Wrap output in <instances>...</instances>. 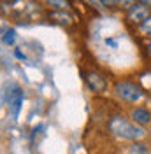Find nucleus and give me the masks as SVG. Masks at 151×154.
Returning <instances> with one entry per match:
<instances>
[{"instance_id": "f3484780", "label": "nucleus", "mask_w": 151, "mask_h": 154, "mask_svg": "<svg viewBox=\"0 0 151 154\" xmlns=\"http://www.w3.org/2000/svg\"><path fill=\"white\" fill-rule=\"evenodd\" d=\"M2 14H4V7H2V5H0V16H2Z\"/></svg>"}, {"instance_id": "423d86ee", "label": "nucleus", "mask_w": 151, "mask_h": 154, "mask_svg": "<svg viewBox=\"0 0 151 154\" xmlns=\"http://www.w3.org/2000/svg\"><path fill=\"white\" fill-rule=\"evenodd\" d=\"M49 19L51 21H55L58 25H63V26H70L72 23H74V18L65 12V11H53L51 14H49Z\"/></svg>"}, {"instance_id": "4468645a", "label": "nucleus", "mask_w": 151, "mask_h": 154, "mask_svg": "<svg viewBox=\"0 0 151 154\" xmlns=\"http://www.w3.org/2000/svg\"><path fill=\"white\" fill-rule=\"evenodd\" d=\"M141 4H142V5H148V7H149V5H151V0H141Z\"/></svg>"}, {"instance_id": "ddd939ff", "label": "nucleus", "mask_w": 151, "mask_h": 154, "mask_svg": "<svg viewBox=\"0 0 151 154\" xmlns=\"http://www.w3.org/2000/svg\"><path fill=\"white\" fill-rule=\"evenodd\" d=\"M100 4L107 9H116L118 7V0H100Z\"/></svg>"}, {"instance_id": "2eb2a0df", "label": "nucleus", "mask_w": 151, "mask_h": 154, "mask_svg": "<svg viewBox=\"0 0 151 154\" xmlns=\"http://www.w3.org/2000/svg\"><path fill=\"white\" fill-rule=\"evenodd\" d=\"M16 56H18L19 60H25V54H21V53H19V51H16Z\"/></svg>"}, {"instance_id": "dca6fc26", "label": "nucleus", "mask_w": 151, "mask_h": 154, "mask_svg": "<svg viewBox=\"0 0 151 154\" xmlns=\"http://www.w3.org/2000/svg\"><path fill=\"white\" fill-rule=\"evenodd\" d=\"M148 53L151 54V40H149V44H148Z\"/></svg>"}, {"instance_id": "9d476101", "label": "nucleus", "mask_w": 151, "mask_h": 154, "mask_svg": "<svg viewBox=\"0 0 151 154\" xmlns=\"http://www.w3.org/2000/svg\"><path fill=\"white\" fill-rule=\"evenodd\" d=\"M139 32H141L142 35H146V37L151 38V18H148L142 25H139Z\"/></svg>"}, {"instance_id": "f8f14e48", "label": "nucleus", "mask_w": 151, "mask_h": 154, "mask_svg": "<svg viewBox=\"0 0 151 154\" xmlns=\"http://www.w3.org/2000/svg\"><path fill=\"white\" fill-rule=\"evenodd\" d=\"M14 38H16V32L14 30H7L5 35H4V42L11 46V44H14Z\"/></svg>"}, {"instance_id": "9b49d317", "label": "nucleus", "mask_w": 151, "mask_h": 154, "mask_svg": "<svg viewBox=\"0 0 151 154\" xmlns=\"http://www.w3.org/2000/svg\"><path fill=\"white\" fill-rule=\"evenodd\" d=\"M135 4H139V2H137V0H118V9L130 11Z\"/></svg>"}, {"instance_id": "f257e3e1", "label": "nucleus", "mask_w": 151, "mask_h": 154, "mask_svg": "<svg viewBox=\"0 0 151 154\" xmlns=\"http://www.w3.org/2000/svg\"><path fill=\"white\" fill-rule=\"evenodd\" d=\"M109 131L120 138V140H127V142H139L146 137V130L141 126L133 125L130 119L123 117V116H114L109 121Z\"/></svg>"}, {"instance_id": "a211bd4d", "label": "nucleus", "mask_w": 151, "mask_h": 154, "mask_svg": "<svg viewBox=\"0 0 151 154\" xmlns=\"http://www.w3.org/2000/svg\"><path fill=\"white\" fill-rule=\"evenodd\" d=\"M0 2H12V0H0Z\"/></svg>"}, {"instance_id": "6e6552de", "label": "nucleus", "mask_w": 151, "mask_h": 154, "mask_svg": "<svg viewBox=\"0 0 151 154\" xmlns=\"http://www.w3.org/2000/svg\"><path fill=\"white\" fill-rule=\"evenodd\" d=\"M44 2H46L47 7H51V9H55V11H69L70 9L69 0H44Z\"/></svg>"}, {"instance_id": "7ed1b4c3", "label": "nucleus", "mask_w": 151, "mask_h": 154, "mask_svg": "<svg viewBox=\"0 0 151 154\" xmlns=\"http://www.w3.org/2000/svg\"><path fill=\"white\" fill-rule=\"evenodd\" d=\"M148 18H151V9L148 5L135 4L130 11H127V21L132 25H142Z\"/></svg>"}, {"instance_id": "20e7f679", "label": "nucleus", "mask_w": 151, "mask_h": 154, "mask_svg": "<svg viewBox=\"0 0 151 154\" xmlns=\"http://www.w3.org/2000/svg\"><path fill=\"white\" fill-rule=\"evenodd\" d=\"M85 81H86V84H88V88L93 93H97V95H102V93L107 91V79L102 74H98V72H88Z\"/></svg>"}, {"instance_id": "1a4fd4ad", "label": "nucleus", "mask_w": 151, "mask_h": 154, "mask_svg": "<svg viewBox=\"0 0 151 154\" xmlns=\"http://www.w3.org/2000/svg\"><path fill=\"white\" fill-rule=\"evenodd\" d=\"M132 154H146L149 149H148V145L141 144V142H133L132 145H130V149H128Z\"/></svg>"}, {"instance_id": "0eeeda50", "label": "nucleus", "mask_w": 151, "mask_h": 154, "mask_svg": "<svg viewBox=\"0 0 151 154\" xmlns=\"http://www.w3.org/2000/svg\"><path fill=\"white\" fill-rule=\"evenodd\" d=\"M21 102H23V93L19 89L14 91V98H11V96L7 98V103H9V109H11V112H12V116H18Z\"/></svg>"}, {"instance_id": "39448f33", "label": "nucleus", "mask_w": 151, "mask_h": 154, "mask_svg": "<svg viewBox=\"0 0 151 154\" xmlns=\"http://www.w3.org/2000/svg\"><path fill=\"white\" fill-rule=\"evenodd\" d=\"M130 121L146 130L148 126H151V110L146 107H133L130 110Z\"/></svg>"}, {"instance_id": "f03ea898", "label": "nucleus", "mask_w": 151, "mask_h": 154, "mask_svg": "<svg viewBox=\"0 0 151 154\" xmlns=\"http://www.w3.org/2000/svg\"><path fill=\"white\" fill-rule=\"evenodd\" d=\"M114 96L123 102V103H128V105H133V103H139L142 98L146 96V91L142 89L137 82H132V81H118L114 84Z\"/></svg>"}]
</instances>
